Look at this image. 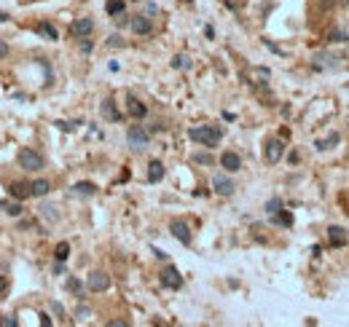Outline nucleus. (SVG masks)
<instances>
[{"label":"nucleus","mask_w":349,"mask_h":327,"mask_svg":"<svg viewBox=\"0 0 349 327\" xmlns=\"http://www.w3.org/2000/svg\"><path fill=\"white\" fill-rule=\"evenodd\" d=\"M282 153H285V142H282V139H269L266 150H263V155H266L269 164H277L279 158H282Z\"/></svg>","instance_id":"obj_10"},{"label":"nucleus","mask_w":349,"mask_h":327,"mask_svg":"<svg viewBox=\"0 0 349 327\" xmlns=\"http://www.w3.org/2000/svg\"><path fill=\"white\" fill-rule=\"evenodd\" d=\"M78 49H81V54H89L91 49H94V43H91L89 38H78Z\"/></svg>","instance_id":"obj_33"},{"label":"nucleus","mask_w":349,"mask_h":327,"mask_svg":"<svg viewBox=\"0 0 349 327\" xmlns=\"http://www.w3.org/2000/svg\"><path fill=\"white\" fill-rule=\"evenodd\" d=\"M312 67L314 70H330V67H336V62H333L330 54H314V57H312Z\"/></svg>","instance_id":"obj_15"},{"label":"nucleus","mask_w":349,"mask_h":327,"mask_svg":"<svg viewBox=\"0 0 349 327\" xmlns=\"http://www.w3.org/2000/svg\"><path fill=\"white\" fill-rule=\"evenodd\" d=\"M172 67H175V70H188V67H191V59L185 57V54H177V57L172 59Z\"/></svg>","instance_id":"obj_26"},{"label":"nucleus","mask_w":349,"mask_h":327,"mask_svg":"<svg viewBox=\"0 0 349 327\" xmlns=\"http://www.w3.org/2000/svg\"><path fill=\"white\" fill-rule=\"evenodd\" d=\"M19 167L25 169V172H41V169L46 167V158L38 150H33V147H25V150H19Z\"/></svg>","instance_id":"obj_2"},{"label":"nucleus","mask_w":349,"mask_h":327,"mask_svg":"<svg viewBox=\"0 0 349 327\" xmlns=\"http://www.w3.org/2000/svg\"><path fill=\"white\" fill-rule=\"evenodd\" d=\"M67 290H70V292H75L78 298H83V284H81L75 276H70V279H67Z\"/></svg>","instance_id":"obj_27"},{"label":"nucleus","mask_w":349,"mask_h":327,"mask_svg":"<svg viewBox=\"0 0 349 327\" xmlns=\"http://www.w3.org/2000/svg\"><path fill=\"white\" fill-rule=\"evenodd\" d=\"M51 308H54V314H59V316H62V314H65V308H62V306H59V303H51Z\"/></svg>","instance_id":"obj_37"},{"label":"nucleus","mask_w":349,"mask_h":327,"mask_svg":"<svg viewBox=\"0 0 349 327\" xmlns=\"http://www.w3.org/2000/svg\"><path fill=\"white\" fill-rule=\"evenodd\" d=\"M159 282L164 284L167 290H180V287H183V276H180V271H177V268H172V266H167L164 271H161Z\"/></svg>","instance_id":"obj_4"},{"label":"nucleus","mask_w":349,"mask_h":327,"mask_svg":"<svg viewBox=\"0 0 349 327\" xmlns=\"http://www.w3.org/2000/svg\"><path fill=\"white\" fill-rule=\"evenodd\" d=\"M127 110H129L132 118H137V121L148 115V107H145V102H140L137 97H129V99H127Z\"/></svg>","instance_id":"obj_14"},{"label":"nucleus","mask_w":349,"mask_h":327,"mask_svg":"<svg viewBox=\"0 0 349 327\" xmlns=\"http://www.w3.org/2000/svg\"><path fill=\"white\" fill-rule=\"evenodd\" d=\"M220 167L226 169V172H239V169H242V158H239V153H234V150H223Z\"/></svg>","instance_id":"obj_12"},{"label":"nucleus","mask_w":349,"mask_h":327,"mask_svg":"<svg viewBox=\"0 0 349 327\" xmlns=\"http://www.w3.org/2000/svg\"><path fill=\"white\" fill-rule=\"evenodd\" d=\"M67 255H70V244H67V241H59V244H57V250H54V258L65 263V260H67Z\"/></svg>","instance_id":"obj_24"},{"label":"nucleus","mask_w":349,"mask_h":327,"mask_svg":"<svg viewBox=\"0 0 349 327\" xmlns=\"http://www.w3.org/2000/svg\"><path fill=\"white\" fill-rule=\"evenodd\" d=\"M338 142V134H330L328 139H320V142H317V147H320V150H328V147H333Z\"/></svg>","instance_id":"obj_30"},{"label":"nucleus","mask_w":349,"mask_h":327,"mask_svg":"<svg viewBox=\"0 0 349 327\" xmlns=\"http://www.w3.org/2000/svg\"><path fill=\"white\" fill-rule=\"evenodd\" d=\"M271 220L279 223V225H285V228H290V225H293V215L288 212V209H279L277 215H271Z\"/></svg>","instance_id":"obj_22"},{"label":"nucleus","mask_w":349,"mask_h":327,"mask_svg":"<svg viewBox=\"0 0 349 327\" xmlns=\"http://www.w3.org/2000/svg\"><path fill=\"white\" fill-rule=\"evenodd\" d=\"M91 33H94V19H89V17H81L70 25V35L73 38H89Z\"/></svg>","instance_id":"obj_5"},{"label":"nucleus","mask_w":349,"mask_h":327,"mask_svg":"<svg viewBox=\"0 0 349 327\" xmlns=\"http://www.w3.org/2000/svg\"><path fill=\"white\" fill-rule=\"evenodd\" d=\"M279 209H282V201H279V199H271L269 204H266V212H269V215H277Z\"/></svg>","instance_id":"obj_32"},{"label":"nucleus","mask_w":349,"mask_h":327,"mask_svg":"<svg viewBox=\"0 0 349 327\" xmlns=\"http://www.w3.org/2000/svg\"><path fill=\"white\" fill-rule=\"evenodd\" d=\"M346 41H349V35L344 30H333L330 33V43H346Z\"/></svg>","instance_id":"obj_28"},{"label":"nucleus","mask_w":349,"mask_h":327,"mask_svg":"<svg viewBox=\"0 0 349 327\" xmlns=\"http://www.w3.org/2000/svg\"><path fill=\"white\" fill-rule=\"evenodd\" d=\"M105 46H107V49H124V38L121 35H110L105 41Z\"/></svg>","instance_id":"obj_29"},{"label":"nucleus","mask_w":349,"mask_h":327,"mask_svg":"<svg viewBox=\"0 0 349 327\" xmlns=\"http://www.w3.org/2000/svg\"><path fill=\"white\" fill-rule=\"evenodd\" d=\"M6 57H9V43H6V41H0V62H3Z\"/></svg>","instance_id":"obj_36"},{"label":"nucleus","mask_w":349,"mask_h":327,"mask_svg":"<svg viewBox=\"0 0 349 327\" xmlns=\"http://www.w3.org/2000/svg\"><path fill=\"white\" fill-rule=\"evenodd\" d=\"M9 295V276H0V300Z\"/></svg>","instance_id":"obj_34"},{"label":"nucleus","mask_w":349,"mask_h":327,"mask_svg":"<svg viewBox=\"0 0 349 327\" xmlns=\"http://www.w3.org/2000/svg\"><path fill=\"white\" fill-rule=\"evenodd\" d=\"M169 231H172V236L180 241V244H191V228H188V223L185 220H172L169 223Z\"/></svg>","instance_id":"obj_7"},{"label":"nucleus","mask_w":349,"mask_h":327,"mask_svg":"<svg viewBox=\"0 0 349 327\" xmlns=\"http://www.w3.org/2000/svg\"><path fill=\"white\" fill-rule=\"evenodd\" d=\"M212 188H215V193L218 196H234V180H228L226 175H215L212 177Z\"/></svg>","instance_id":"obj_8"},{"label":"nucleus","mask_w":349,"mask_h":327,"mask_svg":"<svg viewBox=\"0 0 349 327\" xmlns=\"http://www.w3.org/2000/svg\"><path fill=\"white\" fill-rule=\"evenodd\" d=\"M99 113H102V118H105V121H110V123H119V121L124 118V115L119 113V107H115V102H113L110 97L102 99V105H99Z\"/></svg>","instance_id":"obj_11"},{"label":"nucleus","mask_w":349,"mask_h":327,"mask_svg":"<svg viewBox=\"0 0 349 327\" xmlns=\"http://www.w3.org/2000/svg\"><path fill=\"white\" fill-rule=\"evenodd\" d=\"M3 212H6V215H11V217H19V215H22V204H19V199H17V201H9V199H6V201H3Z\"/></svg>","instance_id":"obj_23"},{"label":"nucleus","mask_w":349,"mask_h":327,"mask_svg":"<svg viewBox=\"0 0 349 327\" xmlns=\"http://www.w3.org/2000/svg\"><path fill=\"white\" fill-rule=\"evenodd\" d=\"M86 287L91 292H105L107 287H110V276H107L105 271H91L86 279Z\"/></svg>","instance_id":"obj_6"},{"label":"nucleus","mask_w":349,"mask_h":327,"mask_svg":"<svg viewBox=\"0 0 349 327\" xmlns=\"http://www.w3.org/2000/svg\"><path fill=\"white\" fill-rule=\"evenodd\" d=\"M35 33L41 35V38H46V41H57V38H59L57 27H54V25H49V22H41V25L35 27Z\"/></svg>","instance_id":"obj_16"},{"label":"nucleus","mask_w":349,"mask_h":327,"mask_svg":"<svg viewBox=\"0 0 349 327\" xmlns=\"http://www.w3.org/2000/svg\"><path fill=\"white\" fill-rule=\"evenodd\" d=\"M124 9H127V3H124V0H107V3H105V11L110 14V17H119V14H124Z\"/></svg>","instance_id":"obj_21"},{"label":"nucleus","mask_w":349,"mask_h":327,"mask_svg":"<svg viewBox=\"0 0 349 327\" xmlns=\"http://www.w3.org/2000/svg\"><path fill=\"white\" fill-rule=\"evenodd\" d=\"M51 191V183L49 180H35V183H30V196H46V193Z\"/></svg>","instance_id":"obj_17"},{"label":"nucleus","mask_w":349,"mask_h":327,"mask_svg":"<svg viewBox=\"0 0 349 327\" xmlns=\"http://www.w3.org/2000/svg\"><path fill=\"white\" fill-rule=\"evenodd\" d=\"M188 137L193 139V142L204 145V147H215V145L220 142L223 131H220L218 126H196V129H191V131H188Z\"/></svg>","instance_id":"obj_1"},{"label":"nucleus","mask_w":349,"mask_h":327,"mask_svg":"<svg viewBox=\"0 0 349 327\" xmlns=\"http://www.w3.org/2000/svg\"><path fill=\"white\" fill-rule=\"evenodd\" d=\"M127 142H129L132 150H145V147H148V131H145L143 126H129Z\"/></svg>","instance_id":"obj_3"},{"label":"nucleus","mask_w":349,"mask_h":327,"mask_svg":"<svg viewBox=\"0 0 349 327\" xmlns=\"http://www.w3.org/2000/svg\"><path fill=\"white\" fill-rule=\"evenodd\" d=\"M346 86H349V83H346Z\"/></svg>","instance_id":"obj_39"},{"label":"nucleus","mask_w":349,"mask_h":327,"mask_svg":"<svg viewBox=\"0 0 349 327\" xmlns=\"http://www.w3.org/2000/svg\"><path fill=\"white\" fill-rule=\"evenodd\" d=\"M129 25H132V33L135 35H151L153 33V22H151V17H145V14H137Z\"/></svg>","instance_id":"obj_9"},{"label":"nucleus","mask_w":349,"mask_h":327,"mask_svg":"<svg viewBox=\"0 0 349 327\" xmlns=\"http://www.w3.org/2000/svg\"><path fill=\"white\" fill-rule=\"evenodd\" d=\"M164 177V164L161 161H151L148 164V183H159Z\"/></svg>","instance_id":"obj_18"},{"label":"nucleus","mask_w":349,"mask_h":327,"mask_svg":"<svg viewBox=\"0 0 349 327\" xmlns=\"http://www.w3.org/2000/svg\"><path fill=\"white\" fill-rule=\"evenodd\" d=\"M9 193H11L14 199L22 201V199L30 196V185H25V183H11V185H9Z\"/></svg>","instance_id":"obj_19"},{"label":"nucleus","mask_w":349,"mask_h":327,"mask_svg":"<svg viewBox=\"0 0 349 327\" xmlns=\"http://www.w3.org/2000/svg\"><path fill=\"white\" fill-rule=\"evenodd\" d=\"M75 316H78V319H81V322H86V319L91 316V311H89L86 306H81V308H78V314H75Z\"/></svg>","instance_id":"obj_35"},{"label":"nucleus","mask_w":349,"mask_h":327,"mask_svg":"<svg viewBox=\"0 0 349 327\" xmlns=\"http://www.w3.org/2000/svg\"><path fill=\"white\" fill-rule=\"evenodd\" d=\"M193 161L204 164V167H212V155H209V153H193Z\"/></svg>","instance_id":"obj_31"},{"label":"nucleus","mask_w":349,"mask_h":327,"mask_svg":"<svg viewBox=\"0 0 349 327\" xmlns=\"http://www.w3.org/2000/svg\"><path fill=\"white\" fill-rule=\"evenodd\" d=\"M328 241H330L333 247H346L349 244L346 228H341V225H330V228H328Z\"/></svg>","instance_id":"obj_13"},{"label":"nucleus","mask_w":349,"mask_h":327,"mask_svg":"<svg viewBox=\"0 0 349 327\" xmlns=\"http://www.w3.org/2000/svg\"><path fill=\"white\" fill-rule=\"evenodd\" d=\"M73 193H75V196H94L97 185L94 183H75L73 185Z\"/></svg>","instance_id":"obj_20"},{"label":"nucleus","mask_w":349,"mask_h":327,"mask_svg":"<svg viewBox=\"0 0 349 327\" xmlns=\"http://www.w3.org/2000/svg\"><path fill=\"white\" fill-rule=\"evenodd\" d=\"M41 215L46 217V220H51V223H54V220H59L57 207H51V204H43V207H41Z\"/></svg>","instance_id":"obj_25"},{"label":"nucleus","mask_w":349,"mask_h":327,"mask_svg":"<svg viewBox=\"0 0 349 327\" xmlns=\"http://www.w3.org/2000/svg\"><path fill=\"white\" fill-rule=\"evenodd\" d=\"M132 3H140V0H132Z\"/></svg>","instance_id":"obj_38"}]
</instances>
